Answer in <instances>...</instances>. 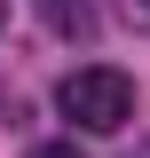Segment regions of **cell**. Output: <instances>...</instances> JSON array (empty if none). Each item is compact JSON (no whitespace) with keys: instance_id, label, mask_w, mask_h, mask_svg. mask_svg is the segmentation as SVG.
Wrapping results in <instances>:
<instances>
[{"instance_id":"1","label":"cell","mask_w":150,"mask_h":158,"mask_svg":"<svg viewBox=\"0 0 150 158\" xmlns=\"http://www.w3.org/2000/svg\"><path fill=\"white\" fill-rule=\"evenodd\" d=\"M56 111L71 118L79 135H119V127L134 118V79L111 71V63H79V71H63Z\"/></svg>"},{"instance_id":"2","label":"cell","mask_w":150,"mask_h":158,"mask_svg":"<svg viewBox=\"0 0 150 158\" xmlns=\"http://www.w3.org/2000/svg\"><path fill=\"white\" fill-rule=\"evenodd\" d=\"M56 40H95V0H32Z\"/></svg>"},{"instance_id":"3","label":"cell","mask_w":150,"mask_h":158,"mask_svg":"<svg viewBox=\"0 0 150 158\" xmlns=\"http://www.w3.org/2000/svg\"><path fill=\"white\" fill-rule=\"evenodd\" d=\"M111 16L127 24V32H150V0H111Z\"/></svg>"},{"instance_id":"4","label":"cell","mask_w":150,"mask_h":158,"mask_svg":"<svg viewBox=\"0 0 150 158\" xmlns=\"http://www.w3.org/2000/svg\"><path fill=\"white\" fill-rule=\"evenodd\" d=\"M0 127H24V95L16 87H0Z\"/></svg>"},{"instance_id":"5","label":"cell","mask_w":150,"mask_h":158,"mask_svg":"<svg viewBox=\"0 0 150 158\" xmlns=\"http://www.w3.org/2000/svg\"><path fill=\"white\" fill-rule=\"evenodd\" d=\"M32 158H87V150H79V142L63 135V142H32Z\"/></svg>"},{"instance_id":"6","label":"cell","mask_w":150,"mask_h":158,"mask_svg":"<svg viewBox=\"0 0 150 158\" xmlns=\"http://www.w3.org/2000/svg\"><path fill=\"white\" fill-rule=\"evenodd\" d=\"M0 24H8V0H0Z\"/></svg>"}]
</instances>
